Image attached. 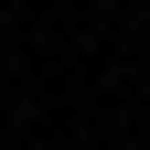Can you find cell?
Returning <instances> with one entry per match:
<instances>
[{"mask_svg": "<svg viewBox=\"0 0 150 150\" xmlns=\"http://www.w3.org/2000/svg\"><path fill=\"white\" fill-rule=\"evenodd\" d=\"M0 86H11V43H0Z\"/></svg>", "mask_w": 150, "mask_h": 150, "instance_id": "1", "label": "cell"}]
</instances>
